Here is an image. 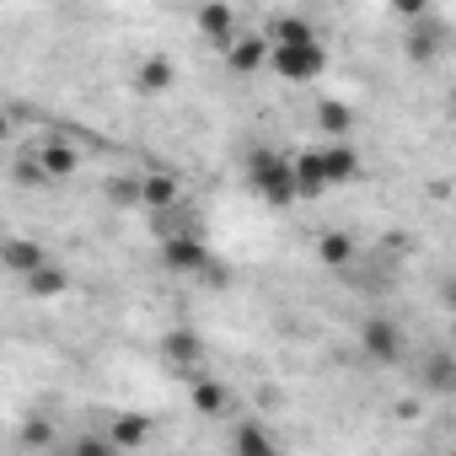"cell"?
<instances>
[{
  "mask_svg": "<svg viewBox=\"0 0 456 456\" xmlns=\"http://www.w3.org/2000/svg\"><path fill=\"white\" fill-rule=\"evenodd\" d=\"M248 177H253L258 199H269V204H296V199H301V183H296V156H280V151H253V156H248Z\"/></svg>",
  "mask_w": 456,
  "mask_h": 456,
  "instance_id": "obj_1",
  "label": "cell"
},
{
  "mask_svg": "<svg viewBox=\"0 0 456 456\" xmlns=\"http://www.w3.org/2000/svg\"><path fill=\"white\" fill-rule=\"evenodd\" d=\"M274 76L280 81H296V86H306V81H317L322 70H328V49L322 44H274Z\"/></svg>",
  "mask_w": 456,
  "mask_h": 456,
  "instance_id": "obj_2",
  "label": "cell"
},
{
  "mask_svg": "<svg viewBox=\"0 0 456 456\" xmlns=\"http://www.w3.org/2000/svg\"><path fill=\"white\" fill-rule=\"evenodd\" d=\"M360 349H365V360H376V365H397L403 349H408V333H403L397 317H365V322H360Z\"/></svg>",
  "mask_w": 456,
  "mask_h": 456,
  "instance_id": "obj_3",
  "label": "cell"
},
{
  "mask_svg": "<svg viewBox=\"0 0 456 456\" xmlns=\"http://www.w3.org/2000/svg\"><path fill=\"white\" fill-rule=\"evenodd\" d=\"M161 264L172 274H204L209 269V248H204V237L177 232V237H161Z\"/></svg>",
  "mask_w": 456,
  "mask_h": 456,
  "instance_id": "obj_4",
  "label": "cell"
},
{
  "mask_svg": "<svg viewBox=\"0 0 456 456\" xmlns=\"http://www.w3.org/2000/svg\"><path fill=\"white\" fill-rule=\"evenodd\" d=\"M269 60H274V44H269V33H242L232 49H225V65H232L237 76H258Z\"/></svg>",
  "mask_w": 456,
  "mask_h": 456,
  "instance_id": "obj_5",
  "label": "cell"
},
{
  "mask_svg": "<svg viewBox=\"0 0 456 456\" xmlns=\"http://www.w3.org/2000/svg\"><path fill=\"white\" fill-rule=\"evenodd\" d=\"M145 209H151V215L183 209V183H177V172H145Z\"/></svg>",
  "mask_w": 456,
  "mask_h": 456,
  "instance_id": "obj_6",
  "label": "cell"
},
{
  "mask_svg": "<svg viewBox=\"0 0 456 456\" xmlns=\"http://www.w3.org/2000/svg\"><path fill=\"white\" fill-rule=\"evenodd\" d=\"M172 81H177V65H172L167 54H151V60H140V70H134V92H140V97H161V92H172Z\"/></svg>",
  "mask_w": 456,
  "mask_h": 456,
  "instance_id": "obj_7",
  "label": "cell"
},
{
  "mask_svg": "<svg viewBox=\"0 0 456 456\" xmlns=\"http://www.w3.org/2000/svg\"><path fill=\"white\" fill-rule=\"evenodd\" d=\"M0 258H6V269H12V274H22V280H33V274L49 264V253H44L38 242H28V237H12L6 248H0Z\"/></svg>",
  "mask_w": 456,
  "mask_h": 456,
  "instance_id": "obj_8",
  "label": "cell"
},
{
  "mask_svg": "<svg viewBox=\"0 0 456 456\" xmlns=\"http://www.w3.org/2000/svg\"><path fill=\"white\" fill-rule=\"evenodd\" d=\"M188 397H193V408H199L204 419H225V413H232V392H225L215 376H199V381L188 387Z\"/></svg>",
  "mask_w": 456,
  "mask_h": 456,
  "instance_id": "obj_9",
  "label": "cell"
},
{
  "mask_svg": "<svg viewBox=\"0 0 456 456\" xmlns=\"http://www.w3.org/2000/svg\"><path fill=\"white\" fill-rule=\"evenodd\" d=\"M161 354H167L172 365H199V360H204V338H199L193 328H167Z\"/></svg>",
  "mask_w": 456,
  "mask_h": 456,
  "instance_id": "obj_10",
  "label": "cell"
},
{
  "mask_svg": "<svg viewBox=\"0 0 456 456\" xmlns=\"http://www.w3.org/2000/svg\"><path fill=\"white\" fill-rule=\"evenodd\" d=\"M199 33H204V38H215L220 49H232V44L242 38V33H237L232 6H204V12H199Z\"/></svg>",
  "mask_w": 456,
  "mask_h": 456,
  "instance_id": "obj_11",
  "label": "cell"
},
{
  "mask_svg": "<svg viewBox=\"0 0 456 456\" xmlns=\"http://www.w3.org/2000/svg\"><path fill=\"white\" fill-rule=\"evenodd\" d=\"M38 167H44V177H54V183H65L76 167H81V156H76V145H60V140H44L38 145Z\"/></svg>",
  "mask_w": 456,
  "mask_h": 456,
  "instance_id": "obj_12",
  "label": "cell"
},
{
  "mask_svg": "<svg viewBox=\"0 0 456 456\" xmlns=\"http://www.w3.org/2000/svg\"><path fill=\"white\" fill-rule=\"evenodd\" d=\"M322 172H328V188H333V183H354V177H360V151L344 145V140L328 145V151H322Z\"/></svg>",
  "mask_w": 456,
  "mask_h": 456,
  "instance_id": "obj_13",
  "label": "cell"
},
{
  "mask_svg": "<svg viewBox=\"0 0 456 456\" xmlns=\"http://www.w3.org/2000/svg\"><path fill=\"white\" fill-rule=\"evenodd\" d=\"M354 253H360V248H354L349 232H322V237H317V264H322V269H349Z\"/></svg>",
  "mask_w": 456,
  "mask_h": 456,
  "instance_id": "obj_14",
  "label": "cell"
},
{
  "mask_svg": "<svg viewBox=\"0 0 456 456\" xmlns=\"http://www.w3.org/2000/svg\"><path fill=\"white\" fill-rule=\"evenodd\" d=\"M232 456H280V445L264 424H237L232 429Z\"/></svg>",
  "mask_w": 456,
  "mask_h": 456,
  "instance_id": "obj_15",
  "label": "cell"
},
{
  "mask_svg": "<svg viewBox=\"0 0 456 456\" xmlns=\"http://www.w3.org/2000/svg\"><path fill=\"white\" fill-rule=\"evenodd\" d=\"M317 129H322V134H328V140L338 145V140H344V134L354 129V108H349V102H338V97L317 102Z\"/></svg>",
  "mask_w": 456,
  "mask_h": 456,
  "instance_id": "obj_16",
  "label": "cell"
},
{
  "mask_svg": "<svg viewBox=\"0 0 456 456\" xmlns=\"http://www.w3.org/2000/svg\"><path fill=\"white\" fill-rule=\"evenodd\" d=\"M108 435H113V445H118V451L145 445V440H151V419H145V413H113Z\"/></svg>",
  "mask_w": 456,
  "mask_h": 456,
  "instance_id": "obj_17",
  "label": "cell"
},
{
  "mask_svg": "<svg viewBox=\"0 0 456 456\" xmlns=\"http://www.w3.org/2000/svg\"><path fill=\"white\" fill-rule=\"evenodd\" d=\"M424 387H429V392H440V397H451V392H456V354H451V349L424 360Z\"/></svg>",
  "mask_w": 456,
  "mask_h": 456,
  "instance_id": "obj_18",
  "label": "cell"
},
{
  "mask_svg": "<svg viewBox=\"0 0 456 456\" xmlns=\"http://www.w3.org/2000/svg\"><path fill=\"white\" fill-rule=\"evenodd\" d=\"M296 183H301V199H312V193H322V188H328L322 151H301V156H296Z\"/></svg>",
  "mask_w": 456,
  "mask_h": 456,
  "instance_id": "obj_19",
  "label": "cell"
},
{
  "mask_svg": "<svg viewBox=\"0 0 456 456\" xmlns=\"http://www.w3.org/2000/svg\"><path fill=\"white\" fill-rule=\"evenodd\" d=\"M28 290H33L38 301H54V296H65V290H70V274H65V269H54V264H44V269L28 280Z\"/></svg>",
  "mask_w": 456,
  "mask_h": 456,
  "instance_id": "obj_20",
  "label": "cell"
},
{
  "mask_svg": "<svg viewBox=\"0 0 456 456\" xmlns=\"http://www.w3.org/2000/svg\"><path fill=\"white\" fill-rule=\"evenodd\" d=\"M269 44H317V38H312V28H306L301 17H280V22L269 28Z\"/></svg>",
  "mask_w": 456,
  "mask_h": 456,
  "instance_id": "obj_21",
  "label": "cell"
},
{
  "mask_svg": "<svg viewBox=\"0 0 456 456\" xmlns=\"http://www.w3.org/2000/svg\"><path fill=\"white\" fill-rule=\"evenodd\" d=\"M113 204H145V177H108Z\"/></svg>",
  "mask_w": 456,
  "mask_h": 456,
  "instance_id": "obj_22",
  "label": "cell"
},
{
  "mask_svg": "<svg viewBox=\"0 0 456 456\" xmlns=\"http://www.w3.org/2000/svg\"><path fill=\"white\" fill-rule=\"evenodd\" d=\"M70 456H118V445H113V435L108 429H86L81 440H76V451Z\"/></svg>",
  "mask_w": 456,
  "mask_h": 456,
  "instance_id": "obj_23",
  "label": "cell"
},
{
  "mask_svg": "<svg viewBox=\"0 0 456 456\" xmlns=\"http://www.w3.org/2000/svg\"><path fill=\"white\" fill-rule=\"evenodd\" d=\"M435 49H440V44H435V28H429V33H413V38H408V54H413V60H429Z\"/></svg>",
  "mask_w": 456,
  "mask_h": 456,
  "instance_id": "obj_24",
  "label": "cell"
},
{
  "mask_svg": "<svg viewBox=\"0 0 456 456\" xmlns=\"http://www.w3.org/2000/svg\"><path fill=\"white\" fill-rule=\"evenodd\" d=\"M440 301H445V312H456V274H451V280L440 285Z\"/></svg>",
  "mask_w": 456,
  "mask_h": 456,
  "instance_id": "obj_25",
  "label": "cell"
},
{
  "mask_svg": "<svg viewBox=\"0 0 456 456\" xmlns=\"http://www.w3.org/2000/svg\"><path fill=\"white\" fill-rule=\"evenodd\" d=\"M451 354H456V344H451Z\"/></svg>",
  "mask_w": 456,
  "mask_h": 456,
  "instance_id": "obj_26",
  "label": "cell"
}]
</instances>
